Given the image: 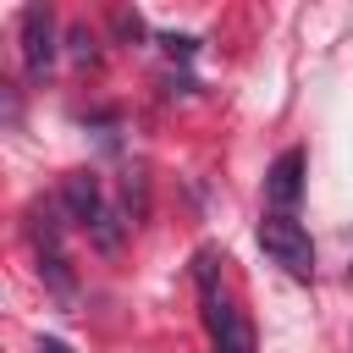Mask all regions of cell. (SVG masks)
I'll use <instances>...</instances> for the list:
<instances>
[{
    "label": "cell",
    "mask_w": 353,
    "mask_h": 353,
    "mask_svg": "<svg viewBox=\"0 0 353 353\" xmlns=\"http://www.w3.org/2000/svg\"><path fill=\"white\" fill-rule=\"evenodd\" d=\"M259 248H265L287 276H298V281L314 276V243H309V226H303L298 215L270 210V215L259 221Z\"/></svg>",
    "instance_id": "6da1fadb"
},
{
    "label": "cell",
    "mask_w": 353,
    "mask_h": 353,
    "mask_svg": "<svg viewBox=\"0 0 353 353\" xmlns=\"http://www.w3.org/2000/svg\"><path fill=\"white\" fill-rule=\"evenodd\" d=\"M22 66H28L33 83H44V72L55 66V17H50V6L22 11Z\"/></svg>",
    "instance_id": "7a4b0ae2"
},
{
    "label": "cell",
    "mask_w": 353,
    "mask_h": 353,
    "mask_svg": "<svg viewBox=\"0 0 353 353\" xmlns=\"http://www.w3.org/2000/svg\"><path fill=\"white\" fill-rule=\"evenodd\" d=\"M265 199L292 215V204L303 199V149H281V154L270 160V171H265Z\"/></svg>",
    "instance_id": "3957f363"
},
{
    "label": "cell",
    "mask_w": 353,
    "mask_h": 353,
    "mask_svg": "<svg viewBox=\"0 0 353 353\" xmlns=\"http://www.w3.org/2000/svg\"><path fill=\"white\" fill-rule=\"evenodd\" d=\"M61 210H66L72 221H83V226H94V221H99V210H105V193H99V176H94V171H72V176L61 182Z\"/></svg>",
    "instance_id": "277c9868"
},
{
    "label": "cell",
    "mask_w": 353,
    "mask_h": 353,
    "mask_svg": "<svg viewBox=\"0 0 353 353\" xmlns=\"http://www.w3.org/2000/svg\"><path fill=\"white\" fill-rule=\"evenodd\" d=\"M127 226H132V221H121L116 210H99V221L88 226V237H94V248H99V254H116V248H121V237H127Z\"/></svg>",
    "instance_id": "5b68a950"
},
{
    "label": "cell",
    "mask_w": 353,
    "mask_h": 353,
    "mask_svg": "<svg viewBox=\"0 0 353 353\" xmlns=\"http://www.w3.org/2000/svg\"><path fill=\"white\" fill-rule=\"evenodd\" d=\"M39 276H44L61 298H72V287H77V281H72V270H66V254H39Z\"/></svg>",
    "instance_id": "8992f818"
},
{
    "label": "cell",
    "mask_w": 353,
    "mask_h": 353,
    "mask_svg": "<svg viewBox=\"0 0 353 353\" xmlns=\"http://www.w3.org/2000/svg\"><path fill=\"white\" fill-rule=\"evenodd\" d=\"M127 215H132V221H143V215H149V188H143V176H138V171L127 176Z\"/></svg>",
    "instance_id": "52a82bcc"
},
{
    "label": "cell",
    "mask_w": 353,
    "mask_h": 353,
    "mask_svg": "<svg viewBox=\"0 0 353 353\" xmlns=\"http://www.w3.org/2000/svg\"><path fill=\"white\" fill-rule=\"evenodd\" d=\"M72 55H77L83 66L94 61V33H88V28H72Z\"/></svg>",
    "instance_id": "ba28073f"
},
{
    "label": "cell",
    "mask_w": 353,
    "mask_h": 353,
    "mask_svg": "<svg viewBox=\"0 0 353 353\" xmlns=\"http://www.w3.org/2000/svg\"><path fill=\"white\" fill-rule=\"evenodd\" d=\"M165 50H171V55H182V61H188V55H193V39H176V33H171V39H165Z\"/></svg>",
    "instance_id": "9c48e42d"
},
{
    "label": "cell",
    "mask_w": 353,
    "mask_h": 353,
    "mask_svg": "<svg viewBox=\"0 0 353 353\" xmlns=\"http://www.w3.org/2000/svg\"><path fill=\"white\" fill-rule=\"evenodd\" d=\"M33 353H72V347H66L61 336H39V347H33Z\"/></svg>",
    "instance_id": "30bf717a"
}]
</instances>
